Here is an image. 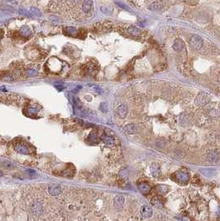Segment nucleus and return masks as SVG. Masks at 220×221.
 I'll list each match as a JSON object with an SVG mask.
<instances>
[{"label":"nucleus","instance_id":"nucleus-1","mask_svg":"<svg viewBox=\"0 0 220 221\" xmlns=\"http://www.w3.org/2000/svg\"><path fill=\"white\" fill-rule=\"evenodd\" d=\"M190 44L192 46V48H194L195 50L200 49L203 46V39L197 36V35H194L190 41Z\"/></svg>","mask_w":220,"mask_h":221},{"label":"nucleus","instance_id":"nucleus-2","mask_svg":"<svg viewBox=\"0 0 220 221\" xmlns=\"http://www.w3.org/2000/svg\"><path fill=\"white\" fill-rule=\"evenodd\" d=\"M140 214L143 219H148L152 215V210L151 207H149L147 205H143L141 207Z\"/></svg>","mask_w":220,"mask_h":221},{"label":"nucleus","instance_id":"nucleus-3","mask_svg":"<svg viewBox=\"0 0 220 221\" xmlns=\"http://www.w3.org/2000/svg\"><path fill=\"white\" fill-rule=\"evenodd\" d=\"M14 148H15V150L17 151V153H22V154H29V153H30L27 146H26L23 143H17V144L15 145Z\"/></svg>","mask_w":220,"mask_h":221},{"label":"nucleus","instance_id":"nucleus-4","mask_svg":"<svg viewBox=\"0 0 220 221\" xmlns=\"http://www.w3.org/2000/svg\"><path fill=\"white\" fill-rule=\"evenodd\" d=\"M118 114L121 119H124L127 114V106L126 104H121L119 105L118 110Z\"/></svg>","mask_w":220,"mask_h":221},{"label":"nucleus","instance_id":"nucleus-5","mask_svg":"<svg viewBox=\"0 0 220 221\" xmlns=\"http://www.w3.org/2000/svg\"><path fill=\"white\" fill-rule=\"evenodd\" d=\"M151 189H152L151 186L146 182H142L138 185V190H140L141 193H142L144 195L148 194L151 191Z\"/></svg>","mask_w":220,"mask_h":221},{"label":"nucleus","instance_id":"nucleus-6","mask_svg":"<svg viewBox=\"0 0 220 221\" xmlns=\"http://www.w3.org/2000/svg\"><path fill=\"white\" fill-rule=\"evenodd\" d=\"M32 212L36 215H39L42 213V206L39 202H35L32 205Z\"/></svg>","mask_w":220,"mask_h":221},{"label":"nucleus","instance_id":"nucleus-7","mask_svg":"<svg viewBox=\"0 0 220 221\" xmlns=\"http://www.w3.org/2000/svg\"><path fill=\"white\" fill-rule=\"evenodd\" d=\"M185 46V43L183 42V40L177 38L175 40L174 44H173V49L176 51H180Z\"/></svg>","mask_w":220,"mask_h":221},{"label":"nucleus","instance_id":"nucleus-8","mask_svg":"<svg viewBox=\"0 0 220 221\" xmlns=\"http://www.w3.org/2000/svg\"><path fill=\"white\" fill-rule=\"evenodd\" d=\"M92 7H93V2H92V1H89V0H87V1L83 2L82 6H81V9H82L84 13H89V12L91 11Z\"/></svg>","mask_w":220,"mask_h":221},{"label":"nucleus","instance_id":"nucleus-9","mask_svg":"<svg viewBox=\"0 0 220 221\" xmlns=\"http://www.w3.org/2000/svg\"><path fill=\"white\" fill-rule=\"evenodd\" d=\"M208 101V96L207 94L204 93H201L200 94L198 95V97L196 98L195 103L198 105H203L205 103Z\"/></svg>","mask_w":220,"mask_h":221},{"label":"nucleus","instance_id":"nucleus-10","mask_svg":"<svg viewBox=\"0 0 220 221\" xmlns=\"http://www.w3.org/2000/svg\"><path fill=\"white\" fill-rule=\"evenodd\" d=\"M48 191L51 196H58L61 193V188L59 186L56 185H52L50 186L48 188Z\"/></svg>","mask_w":220,"mask_h":221},{"label":"nucleus","instance_id":"nucleus-11","mask_svg":"<svg viewBox=\"0 0 220 221\" xmlns=\"http://www.w3.org/2000/svg\"><path fill=\"white\" fill-rule=\"evenodd\" d=\"M176 177L180 182H186L189 181L190 177L189 175L186 172H182V171H179L176 174Z\"/></svg>","mask_w":220,"mask_h":221},{"label":"nucleus","instance_id":"nucleus-12","mask_svg":"<svg viewBox=\"0 0 220 221\" xmlns=\"http://www.w3.org/2000/svg\"><path fill=\"white\" fill-rule=\"evenodd\" d=\"M150 171H151V173L153 177H159L161 175V169H160V167L156 164V163H152L151 167H150Z\"/></svg>","mask_w":220,"mask_h":221},{"label":"nucleus","instance_id":"nucleus-13","mask_svg":"<svg viewBox=\"0 0 220 221\" xmlns=\"http://www.w3.org/2000/svg\"><path fill=\"white\" fill-rule=\"evenodd\" d=\"M125 202V198L123 196L119 195L114 198V205L116 208H121Z\"/></svg>","mask_w":220,"mask_h":221},{"label":"nucleus","instance_id":"nucleus-14","mask_svg":"<svg viewBox=\"0 0 220 221\" xmlns=\"http://www.w3.org/2000/svg\"><path fill=\"white\" fill-rule=\"evenodd\" d=\"M127 31H128L129 34H131L132 36H134V37H139V36H141V34H142L141 31H140L137 27H134V26H130V27H128Z\"/></svg>","mask_w":220,"mask_h":221},{"label":"nucleus","instance_id":"nucleus-15","mask_svg":"<svg viewBox=\"0 0 220 221\" xmlns=\"http://www.w3.org/2000/svg\"><path fill=\"white\" fill-rule=\"evenodd\" d=\"M102 141L104 143V144H106L108 147H113V146H114V144H115L113 138L112 137L108 136V135L103 137H102Z\"/></svg>","mask_w":220,"mask_h":221},{"label":"nucleus","instance_id":"nucleus-16","mask_svg":"<svg viewBox=\"0 0 220 221\" xmlns=\"http://www.w3.org/2000/svg\"><path fill=\"white\" fill-rule=\"evenodd\" d=\"M124 132L127 133V134H133V133H134L136 131H137V128H136V126L134 124H133V123H131V124H127L126 125L125 127H124Z\"/></svg>","mask_w":220,"mask_h":221},{"label":"nucleus","instance_id":"nucleus-17","mask_svg":"<svg viewBox=\"0 0 220 221\" xmlns=\"http://www.w3.org/2000/svg\"><path fill=\"white\" fill-rule=\"evenodd\" d=\"M208 157H209V160L212 162H216L219 161V153L213 151V152H210L208 155Z\"/></svg>","mask_w":220,"mask_h":221},{"label":"nucleus","instance_id":"nucleus-18","mask_svg":"<svg viewBox=\"0 0 220 221\" xmlns=\"http://www.w3.org/2000/svg\"><path fill=\"white\" fill-rule=\"evenodd\" d=\"M161 9V2H154L152 3L150 6H149V9L152 11H157L160 10Z\"/></svg>","mask_w":220,"mask_h":221},{"label":"nucleus","instance_id":"nucleus-19","mask_svg":"<svg viewBox=\"0 0 220 221\" xmlns=\"http://www.w3.org/2000/svg\"><path fill=\"white\" fill-rule=\"evenodd\" d=\"M157 190L160 194L164 195V194H166L168 192L169 187L167 186H165V185H159V186H157Z\"/></svg>","mask_w":220,"mask_h":221},{"label":"nucleus","instance_id":"nucleus-20","mask_svg":"<svg viewBox=\"0 0 220 221\" xmlns=\"http://www.w3.org/2000/svg\"><path fill=\"white\" fill-rule=\"evenodd\" d=\"M201 172L202 174L204 175L205 177H213L215 175L216 171L214 170H212V169H202L201 170Z\"/></svg>","mask_w":220,"mask_h":221},{"label":"nucleus","instance_id":"nucleus-21","mask_svg":"<svg viewBox=\"0 0 220 221\" xmlns=\"http://www.w3.org/2000/svg\"><path fill=\"white\" fill-rule=\"evenodd\" d=\"M20 34L24 36V37H27V36L31 34V30L27 27H23L20 29Z\"/></svg>","mask_w":220,"mask_h":221},{"label":"nucleus","instance_id":"nucleus-22","mask_svg":"<svg viewBox=\"0 0 220 221\" xmlns=\"http://www.w3.org/2000/svg\"><path fill=\"white\" fill-rule=\"evenodd\" d=\"M66 32L67 34L71 35V36H76V35L78 33V31L75 27H68L66 28Z\"/></svg>","mask_w":220,"mask_h":221},{"label":"nucleus","instance_id":"nucleus-23","mask_svg":"<svg viewBox=\"0 0 220 221\" xmlns=\"http://www.w3.org/2000/svg\"><path fill=\"white\" fill-rule=\"evenodd\" d=\"M2 166L7 169H12L14 167V164L13 162H9V161H4V162H2Z\"/></svg>","mask_w":220,"mask_h":221},{"label":"nucleus","instance_id":"nucleus-24","mask_svg":"<svg viewBox=\"0 0 220 221\" xmlns=\"http://www.w3.org/2000/svg\"><path fill=\"white\" fill-rule=\"evenodd\" d=\"M152 203L154 205H156V206H157V207H161V206L163 205V204L161 203V200L158 199V198H154L152 200Z\"/></svg>","mask_w":220,"mask_h":221},{"label":"nucleus","instance_id":"nucleus-25","mask_svg":"<svg viewBox=\"0 0 220 221\" xmlns=\"http://www.w3.org/2000/svg\"><path fill=\"white\" fill-rule=\"evenodd\" d=\"M89 139L90 141H92L93 143H96V142L98 141V137H97V135H96L95 133H90V134H89Z\"/></svg>","mask_w":220,"mask_h":221},{"label":"nucleus","instance_id":"nucleus-26","mask_svg":"<svg viewBox=\"0 0 220 221\" xmlns=\"http://www.w3.org/2000/svg\"><path fill=\"white\" fill-rule=\"evenodd\" d=\"M100 110L103 113H107L108 111V104L106 103H102L100 104Z\"/></svg>","mask_w":220,"mask_h":221},{"label":"nucleus","instance_id":"nucleus-27","mask_svg":"<svg viewBox=\"0 0 220 221\" xmlns=\"http://www.w3.org/2000/svg\"><path fill=\"white\" fill-rule=\"evenodd\" d=\"M27 74L28 76H35L37 75V71L33 70V69H31V70H28L27 71Z\"/></svg>","mask_w":220,"mask_h":221},{"label":"nucleus","instance_id":"nucleus-28","mask_svg":"<svg viewBox=\"0 0 220 221\" xmlns=\"http://www.w3.org/2000/svg\"><path fill=\"white\" fill-rule=\"evenodd\" d=\"M27 173H28V175L30 176V177H31V178H34V177H37L36 172L34 170H27Z\"/></svg>","mask_w":220,"mask_h":221},{"label":"nucleus","instance_id":"nucleus-29","mask_svg":"<svg viewBox=\"0 0 220 221\" xmlns=\"http://www.w3.org/2000/svg\"><path fill=\"white\" fill-rule=\"evenodd\" d=\"M31 10H32V13H34V14H36V16H42V13H41V12L38 10L37 9H36V8H32L31 9Z\"/></svg>","mask_w":220,"mask_h":221},{"label":"nucleus","instance_id":"nucleus-30","mask_svg":"<svg viewBox=\"0 0 220 221\" xmlns=\"http://www.w3.org/2000/svg\"><path fill=\"white\" fill-rule=\"evenodd\" d=\"M116 3H117L119 6H120V8L126 9V10H128V8H127V6H126V5H124L123 3H119V2H116Z\"/></svg>","mask_w":220,"mask_h":221},{"label":"nucleus","instance_id":"nucleus-31","mask_svg":"<svg viewBox=\"0 0 220 221\" xmlns=\"http://www.w3.org/2000/svg\"><path fill=\"white\" fill-rule=\"evenodd\" d=\"M3 176V172L2 171L0 170V177H2Z\"/></svg>","mask_w":220,"mask_h":221}]
</instances>
